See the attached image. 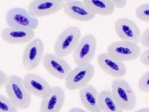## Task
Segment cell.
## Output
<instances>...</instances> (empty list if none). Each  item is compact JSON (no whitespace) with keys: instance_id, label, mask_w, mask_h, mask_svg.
Segmentation results:
<instances>
[{"instance_id":"6da1fadb","label":"cell","mask_w":149,"mask_h":112,"mask_svg":"<svg viewBox=\"0 0 149 112\" xmlns=\"http://www.w3.org/2000/svg\"><path fill=\"white\" fill-rule=\"evenodd\" d=\"M4 87L7 97L18 109L25 110L30 106L32 95L25 88L21 77L9 76Z\"/></svg>"},{"instance_id":"7a4b0ae2","label":"cell","mask_w":149,"mask_h":112,"mask_svg":"<svg viewBox=\"0 0 149 112\" xmlns=\"http://www.w3.org/2000/svg\"><path fill=\"white\" fill-rule=\"evenodd\" d=\"M111 93L123 111H132L137 104L135 91L130 84L123 79L112 81Z\"/></svg>"},{"instance_id":"3957f363","label":"cell","mask_w":149,"mask_h":112,"mask_svg":"<svg viewBox=\"0 0 149 112\" xmlns=\"http://www.w3.org/2000/svg\"><path fill=\"white\" fill-rule=\"evenodd\" d=\"M81 35V31L78 27L72 26L65 29L55 41L54 54L63 59L70 56L79 44Z\"/></svg>"},{"instance_id":"277c9868","label":"cell","mask_w":149,"mask_h":112,"mask_svg":"<svg viewBox=\"0 0 149 112\" xmlns=\"http://www.w3.org/2000/svg\"><path fill=\"white\" fill-rule=\"evenodd\" d=\"M8 27L35 31L39 27V20L32 16L27 10L20 7L10 8L5 15Z\"/></svg>"},{"instance_id":"5b68a950","label":"cell","mask_w":149,"mask_h":112,"mask_svg":"<svg viewBox=\"0 0 149 112\" xmlns=\"http://www.w3.org/2000/svg\"><path fill=\"white\" fill-rule=\"evenodd\" d=\"M97 46V39L93 34H88L81 37L73 53V58L76 65L82 66L91 64L96 53Z\"/></svg>"},{"instance_id":"8992f818","label":"cell","mask_w":149,"mask_h":112,"mask_svg":"<svg viewBox=\"0 0 149 112\" xmlns=\"http://www.w3.org/2000/svg\"><path fill=\"white\" fill-rule=\"evenodd\" d=\"M95 74V68L92 64L77 66L65 78V87L70 90H80L89 84Z\"/></svg>"},{"instance_id":"52a82bcc","label":"cell","mask_w":149,"mask_h":112,"mask_svg":"<svg viewBox=\"0 0 149 112\" xmlns=\"http://www.w3.org/2000/svg\"><path fill=\"white\" fill-rule=\"evenodd\" d=\"M107 53L114 59L125 63L137 59L141 53V49L138 44L120 40L109 44Z\"/></svg>"},{"instance_id":"ba28073f","label":"cell","mask_w":149,"mask_h":112,"mask_svg":"<svg viewBox=\"0 0 149 112\" xmlns=\"http://www.w3.org/2000/svg\"><path fill=\"white\" fill-rule=\"evenodd\" d=\"M44 56V44L40 38H34L25 46L22 56V66L32 71L39 65Z\"/></svg>"},{"instance_id":"9c48e42d","label":"cell","mask_w":149,"mask_h":112,"mask_svg":"<svg viewBox=\"0 0 149 112\" xmlns=\"http://www.w3.org/2000/svg\"><path fill=\"white\" fill-rule=\"evenodd\" d=\"M116 34L121 41L138 44L141 30L133 20L127 18H120L114 25Z\"/></svg>"},{"instance_id":"30bf717a","label":"cell","mask_w":149,"mask_h":112,"mask_svg":"<svg viewBox=\"0 0 149 112\" xmlns=\"http://www.w3.org/2000/svg\"><path fill=\"white\" fill-rule=\"evenodd\" d=\"M42 63L45 70L50 74L60 80H65L69 72L71 67L63 58L57 56L54 53L44 55Z\"/></svg>"},{"instance_id":"8fae6325","label":"cell","mask_w":149,"mask_h":112,"mask_svg":"<svg viewBox=\"0 0 149 112\" xmlns=\"http://www.w3.org/2000/svg\"><path fill=\"white\" fill-rule=\"evenodd\" d=\"M64 1L57 0H34L28 5L27 11L35 18L48 16L61 11Z\"/></svg>"},{"instance_id":"7c38bea8","label":"cell","mask_w":149,"mask_h":112,"mask_svg":"<svg viewBox=\"0 0 149 112\" xmlns=\"http://www.w3.org/2000/svg\"><path fill=\"white\" fill-rule=\"evenodd\" d=\"M24 85L31 95L36 97H46L51 93L52 87L41 76L36 74L29 73L22 78Z\"/></svg>"},{"instance_id":"4fadbf2b","label":"cell","mask_w":149,"mask_h":112,"mask_svg":"<svg viewBox=\"0 0 149 112\" xmlns=\"http://www.w3.org/2000/svg\"><path fill=\"white\" fill-rule=\"evenodd\" d=\"M62 9L67 16L77 21L89 22L95 19L96 16L84 1L79 0L65 1Z\"/></svg>"},{"instance_id":"5bb4252c","label":"cell","mask_w":149,"mask_h":112,"mask_svg":"<svg viewBox=\"0 0 149 112\" xmlns=\"http://www.w3.org/2000/svg\"><path fill=\"white\" fill-rule=\"evenodd\" d=\"M97 64L105 73L116 79L123 78L127 74V67L125 63L114 59L107 53L99 55Z\"/></svg>"},{"instance_id":"9a60e30c","label":"cell","mask_w":149,"mask_h":112,"mask_svg":"<svg viewBox=\"0 0 149 112\" xmlns=\"http://www.w3.org/2000/svg\"><path fill=\"white\" fill-rule=\"evenodd\" d=\"M65 102V93L60 86L52 87V90L41 100L39 112H60Z\"/></svg>"},{"instance_id":"2e32d148","label":"cell","mask_w":149,"mask_h":112,"mask_svg":"<svg viewBox=\"0 0 149 112\" xmlns=\"http://www.w3.org/2000/svg\"><path fill=\"white\" fill-rule=\"evenodd\" d=\"M35 37V32L23 29L6 27L1 31V38L3 41L8 44H28Z\"/></svg>"},{"instance_id":"e0dca14e","label":"cell","mask_w":149,"mask_h":112,"mask_svg":"<svg viewBox=\"0 0 149 112\" xmlns=\"http://www.w3.org/2000/svg\"><path fill=\"white\" fill-rule=\"evenodd\" d=\"M79 97L86 111L88 112H101L100 93L94 86L88 84L79 90Z\"/></svg>"},{"instance_id":"ac0fdd59","label":"cell","mask_w":149,"mask_h":112,"mask_svg":"<svg viewBox=\"0 0 149 112\" xmlns=\"http://www.w3.org/2000/svg\"><path fill=\"white\" fill-rule=\"evenodd\" d=\"M83 1L95 15L108 16L115 11V8L111 0H84Z\"/></svg>"},{"instance_id":"d6986e66","label":"cell","mask_w":149,"mask_h":112,"mask_svg":"<svg viewBox=\"0 0 149 112\" xmlns=\"http://www.w3.org/2000/svg\"><path fill=\"white\" fill-rule=\"evenodd\" d=\"M100 106L101 112H123L108 90L100 93Z\"/></svg>"},{"instance_id":"ffe728a7","label":"cell","mask_w":149,"mask_h":112,"mask_svg":"<svg viewBox=\"0 0 149 112\" xmlns=\"http://www.w3.org/2000/svg\"><path fill=\"white\" fill-rule=\"evenodd\" d=\"M135 15L139 20L144 22H149V4L140 5L135 11Z\"/></svg>"},{"instance_id":"44dd1931","label":"cell","mask_w":149,"mask_h":112,"mask_svg":"<svg viewBox=\"0 0 149 112\" xmlns=\"http://www.w3.org/2000/svg\"><path fill=\"white\" fill-rule=\"evenodd\" d=\"M18 109L3 95H0V112H18Z\"/></svg>"},{"instance_id":"7402d4cb","label":"cell","mask_w":149,"mask_h":112,"mask_svg":"<svg viewBox=\"0 0 149 112\" xmlns=\"http://www.w3.org/2000/svg\"><path fill=\"white\" fill-rule=\"evenodd\" d=\"M139 89L143 93H149V72L143 74L139 81Z\"/></svg>"},{"instance_id":"603a6c76","label":"cell","mask_w":149,"mask_h":112,"mask_svg":"<svg viewBox=\"0 0 149 112\" xmlns=\"http://www.w3.org/2000/svg\"><path fill=\"white\" fill-rule=\"evenodd\" d=\"M139 43H140L143 47L148 49L149 48V28H146L141 32L139 39Z\"/></svg>"},{"instance_id":"cb8c5ba5","label":"cell","mask_w":149,"mask_h":112,"mask_svg":"<svg viewBox=\"0 0 149 112\" xmlns=\"http://www.w3.org/2000/svg\"><path fill=\"white\" fill-rule=\"evenodd\" d=\"M139 58L141 65L145 67L149 66V49H146L142 53L141 52Z\"/></svg>"},{"instance_id":"d4e9b609","label":"cell","mask_w":149,"mask_h":112,"mask_svg":"<svg viewBox=\"0 0 149 112\" xmlns=\"http://www.w3.org/2000/svg\"><path fill=\"white\" fill-rule=\"evenodd\" d=\"M112 3L116 9V8H125L127 6V1L126 0H112Z\"/></svg>"},{"instance_id":"484cf974","label":"cell","mask_w":149,"mask_h":112,"mask_svg":"<svg viewBox=\"0 0 149 112\" xmlns=\"http://www.w3.org/2000/svg\"><path fill=\"white\" fill-rule=\"evenodd\" d=\"M7 79L8 77L7 75L5 74V72L0 70V88L5 86L6 81H7Z\"/></svg>"},{"instance_id":"4316f807","label":"cell","mask_w":149,"mask_h":112,"mask_svg":"<svg viewBox=\"0 0 149 112\" xmlns=\"http://www.w3.org/2000/svg\"><path fill=\"white\" fill-rule=\"evenodd\" d=\"M68 112H88V111L79 107H74V108L70 109L68 111Z\"/></svg>"},{"instance_id":"83f0119b","label":"cell","mask_w":149,"mask_h":112,"mask_svg":"<svg viewBox=\"0 0 149 112\" xmlns=\"http://www.w3.org/2000/svg\"><path fill=\"white\" fill-rule=\"evenodd\" d=\"M135 112H149V108L145 107V108L140 109L137 110V111H136Z\"/></svg>"}]
</instances>
